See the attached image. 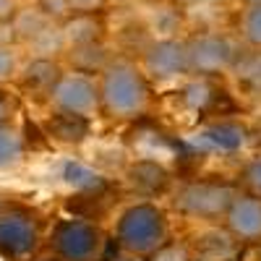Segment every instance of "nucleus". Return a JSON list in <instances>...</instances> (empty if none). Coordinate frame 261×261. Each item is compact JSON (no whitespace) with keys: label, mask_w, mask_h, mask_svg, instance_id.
I'll list each match as a JSON object with an SVG mask.
<instances>
[{"label":"nucleus","mask_w":261,"mask_h":261,"mask_svg":"<svg viewBox=\"0 0 261 261\" xmlns=\"http://www.w3.org/2000/svg\"><path fill=\"white\" fill-rule=\"evenodd\" d=\"M105 261H141V256H134V253H125V251H120L115 258H105Z\"/></svg>","instance_id":"obj_32"},{"label":"nucleus","mask_w":261,"mask_h":261,"mask_svg":"<svg viewBox=\"0 0 261 261\" xmlns=\"http://www.w3.org/2000/svg\"><path fill=\"white\" fill-rule=\"evenodd\" d=\"M235 196L238 191L227 183L191 180L178 188L172 204L183 217H191V220H199V222H217V220H225Z\"/></svg>","instance_id":"obj_4"},{"label":"nucleus","mask_w":261,"mask_h":261,"mask_svg":"<svg viewBox=\"0 0 261 261\" xmlns=\"http://www.w3.org/2000/svg\"><path fill=\"white\" fill-rule=\"evenodd\" d=\"M39 246V230L34 217L21 209L0 212V256L29 258Z\"/></svg>","instance_id":"obj_9"},{"label":"nucleus","mask_w":261,"mask_h":261,"mask_svg":"<svg viewBox=\"0 0 261 261\" xmlns=\"http://www.w3.org/2000/svg\"><path fill=\"white\" fill-rule=\"evenodd\" d=\"M141 6V27L149 39L178 37V32L183 29V6H178L175 0H151Z\"/></svg>","instance_id":"obj_11"},{"label":"nucleus","mask_w":261,"mask_h":261,"mask_svg":"<svg viewBox=\"0 0 261 261\" xmlns=\"http://www.w3.org/2000/svg\"><path fill=\"white\" fill-rule=\"evenodd\" d=\"M248 128L241 120H230V118H217L204 125H199L188 136V146L196 154H206V157H232L241 154L248 146Z\"/></svg>","instance_id":"obj_7"},{"label":"nucleus","mask_w":261,"mask_h":261,"mask_svg":"<svg viewBox=\"0 0 261 261\" xmlns=\"http://www.w3.org/2000/svg\"><path fill=\"white\" fill-rule=\"evenodd\" d=\"M139 3H151V0H139Z\"/></svg>","instance_id":"obj_36"},{"label":"nucleus","mask_w":261,"mask_h":261,"mask_svg":"<svg viewBox=\"0 0 261 261\" xmlns=\"http://www.w3.org/2000/svg\"><path fill=\"white\" fill-rule=\"evenodd\" d=\"M37 6L50 21H65L73 13L71 11V0H37Z\"/></svg>","instance_id":"obj_24"},{"label":"nucleus","mask_w":261,"mask_h":261,"mask_svg":"<svg viewBox=\"0 0 261 261\" xmlns=\"http://www.w3.org/2000/svg\"><path fill=\"white\" fill-rule=\"evenodd\" d=\"M21 63H18V50L13 42H0V84H8L18 76Z\"/></svg>","instance_id":"obj_23"},{"label":"nucleus","mask_w":261,"mask_h":261,"mask_svg":"<svg viewBox=\"0 0 261 261\" xmlns=\"http://www.w3.org/2000/svg\"><path fill=\"white\" fill-rule=\"evenodd\" d=\"M11 24H13V32H16V39L21 42H29L42 27H47L50 24V18L39 11V6H24V8H18L16 16L11 18Z\"/></svg>","instance_id":"obj_22"},{"label":"nucleus","mask_w":261,"mask_h":261,"mask_svg":"<svg viewBox=\"0 0 261 261\" xmlns=\"http://www.w3.org/2000/svg\"><path fill=\"white\" fill-rule=\"evenodd\" d=\"M37 261H63L60 256H55V258H37Z\"/></svg>","instance_id":"obj_34"},{"label":"nucleus","mask_w":261,"mask_h":261,"mask_svg":"<svg viewBox=\"0 0 261 261\" xmlns=\"http://www.w3.org/2000/svg\"><path fill=\"white\" fill-rule=\"evenodd\" d=\"M50 246L63 261H102L105 235L94 222L73 217V220H60L55 225Z\"/></svg>","instance_id":"obj_5"},{"label":"nucleus","mask_w":261,"mask_h":261,"mask_svg":"<svg viewBox=\"0 0 261 261\" xmlns=\"http://www.w3.org/2000/svg\"><path fill=\"white\" fill-rule=\"evenodd\" d=\"M6 209H8V206H6V204H3V201H0V212H6Z\"/></svg>","instance_id":"obj_35"},{"label":"nucleus","mask_w":261,"mask_h":261,"mask_svg":"<svg viewBox=\"0 0 261 261\" xmlns=\"http://www.w3.org/2000/svg\"><path fill=\"white\" fill-rule=\"evenodd\" d=\"M24 149H27V141L18 128H13L11 123L0 125V172L16 167L24 160Z\"/></svg>","instance_id":"obj_20"},{"label":"nucleus","mask_w":261,"mask_h":261,"mask_svg":"<svg viewBox=\"0 0 261 261\" xmlns=\"http://www.w3.org/2000/svg\"><path fill=\"white\" fill-rule=\"evenodd\" d=\"M29 47L32 58H55V55H65V39H63V29L60 21H50L47 27H42L29 42H24Z\"/></svg>","instance_id":"obj_18"},{"label":"nucleus","mask_w":261,"mask_h":261,"mask_svg":"<svg viewBox=\"0 0 261 261\" xmlns=\"http://www.w3.org/2000/svg\"><path fill=\"white\" fill-rule=\"evenodd\" d=\"M18 3L16 0H0V24H8V21L16 16Z\"/></svg>","instance_id":"obj_31"},{"label":"nucleus","mask_w":261,"mask_h":261,"mask_svg":"<svg viewBox=\"0 0 261 261\" xmlns=\"http://www.w3.org/2000/svg\"><path fill=\"white\" fill-rule=\"evenodd\" d=\"M183 8H214V6H225L227 0H175Z\"/></svg>","instance_id":"obj_30"},{"label":"nucleus","mask_w":261,"mask_h":261,"mask_svg":"<svg viewBox=\"0 0 261 261\" xmlns=\"http://www.w3.org/2000/svg\"><path fill=\"white\" fill-rule=\"evenodd\" d=\"M128 183L136 193H144V196H154V193H162L170 183V172L165 170V165L154 162V160H139L128 167Z\"/></svg>","instance_id":"obj_15"},{"label":"nucleus","mask_w":261,"mask_h":261,"mask_svg":"<svg viewBox=\"0 0 261 261\" xmlns=\"http://www.w3.org/2000/svg\"><path fill=\"white\" fill-rule=\"evenodd\" d=\"M60 29L65 39V50L105 39V21L99 13H71L65 21H60Z\"/></svg>","instance_id":"obj_14"},{"label":"nucleus","mask_w":261,"mask_h":261,"mask_svg":"<svg viewBox=\"0 0 261 261\" xmlns=\"http://www.w3.org/2000/svg\"><path fill=\"white\" fill-rule=\"evenodd\" d=\"M60 178L68 183V186H73L79 193H89V191H102L107 183H105V178L99 175L97 170H92L89 165H84V162H73V160H68L63 165V172H60Z\"/></svg>","instance_id":"obj_19"},{"label":"nucleus","mask_w":261,"mask_h":261,"mask_svg":"<svg viewBox=\"0 0 261 261\" xmlns=\"http://www.w3.org/2000/svg\"><path fill=\"white\" fill-rule=\"evenodd\" d=\"M16 113H18V99L8 89H3V84H0V125L11 123V118Z\"/></svg>","instance_id":"obj_27"},{"label":"nucleus","mask_w":261,"mask_h":261,"mask_svg":"<svg viewBox=\"0 0 261 261\" xmlns=\"http://www.w3.org/2000/svg\"><path fill=\"white\" fill-rule=\"evenodd\" d=\"M65 58H68L71 68L81 71V73H99L107 63L113 60L110 50H107L105 39L99 42H89V45H81V47H68L65 50Z\"/></svg>","instance_id":"obj_16"},{"label":"nucleus","mask_w":261,"mask_h":261,"mask_svg":"<svg viewBox=\"0 0 261 261\" xmlns=\"http://www.w3.org/2000/svg\"><path fill=\"white\" fill-rule=\"evenodd\" d=\"M21 136H24V141H27V146H45L47 144V130H45V125H37V123H27L24 125V130H21Z\"/></svg>","instance_id":"obj_28"},{"label":"nucleus","mask_w":261,"mask_h":261,"mask_svg":"<svg viewBox=\"0 0 261 261\" xmlns=\"http://www.w3.org/2000/svg\"><path fill=\"white\" fill-rule=\"evenodd\" d=\"M105 6H107V0H71L73 13H102Z\"/></svg>","instance_id":"obj_29"},{"label":"nucleus","mask_w":261,"mask_h":261,"mask_svg":"<svg viewBox=\"0 0 261 261\" xmlns=\"http://www.w3.org/2000/svg\"><path fill=\"white\" fill-rule=\"evenodd\" d=\"M243 183L251 193L261 196V157L258 160H251L246 167H243Z\"/></svg>","instance_id":"obj_26"},{"label":"nucleus","mask_w":261,"mask_h":261,"mask_svg":"<svg viewBox=\"0 0 261 261\" xmlns=\"http://www.w3.org/2000/svg\"><path fill=\"white\" fill-rule=\"evenodd\" d=\"M149 261H193L186 246H175V243H165L162 248H157L151 256H146Z\"/></svg>","instance_id":"obj_25"},{"label":"nucleus","mask_w":261,"mask_h":261,"mask_svg":"<svg viewBox=\"0 0 261 261\" xmlns=\"http://www.w3.org/2000/svg\"><path fill=\"white\" fill-rule=\"evenodd\" d=\"M45 130L47 139L58 141V144H81L86 141V136L92 134V118L86 115H76V113H63V110H53V115L45 120Z\"/></svg>","instance_id":"obj_13"},{"label":"nucleus","mask_w":261,"mask_h":261,"mask_svg":"<svg viewBox=\"0 0 261 261\" xmlns=\"http://www.w3.org/2000/svg\"><path fill=\"white\" fill-rule=\"evenodd\" d=\"M170 238V222L162 206L151 201H136L125 206L118 214L115 222V241L118 248L134 256H151L157 248H162Z\"/></svg>","instance_id":"obj_2"},{"label":"nucleus","mask_w":261,"mask_h":261,"mask_svg":"<svg viewBox=\"0 0 261 261\" xmlns=\"http://www.w3.org/2000/svg\"><path fill=\"white\" fill-rule=\"evenodd\" d=\"M60 76H63V68L55 58H32L18 71L21 89L34 99H50Z\"/></svg>","instance_id":"obj_12"},{"label":"nucleus","mask_w":261,"mask_h":261,"mask_svg":"<svg viewBox=\"0 0 261 261\" xmlns=\"http://www.w3.org/2000/svg\"><path fill=\"white\" fill-rule=\"evenodd\" d=\"M230 73H232V79L238 81V86H241L243 92L261 94V50L241 53Z\"/></svg>","instance_id":"obj_17"},{"label":"nucleus","mask_w":261,"mask_h":261,"mask_svg":"<svg viewBox=\"0 0 261 261\" xmlns=\"http://www.w3.org/2000/svg\"><path fill=\"white\" fill-rule=\"evenodd\" d=\"M47 102L53 105V110L76 113V115H86V118L102 113L97 79L92 73H81V71H73V68L63 71V76L58 79Z\"/></svg>","instance_id":"obj_8"},{"label":"nucleus","mask_w":261,"mask_h":261,"mask_svg":"<svg viewBox=\"0 0 261 261\" xmlns=\"http://www.w3.org/2000/svg\"><path fill=\"white\" fill-rule=\"evenodd\" d=\"M225 227L241 243L261 241V196L238 193L225 214Z\"/></svg>","instance_id":"obj_10"},{"label":"nucleus","mask_w":261,"mask_h":261,"mask_svg":"<svg viewBox=\"0 0 261 261\" xmlns=\"http://www.w3.org/2000/svg\"><path fill=\"white\" fill-rule=\"evenodd\" d=\"M238 42L248 50H261V3L258 6H243L238 13Z\"/></svg>","instance_id":"obj_21"},{"label":"nucleus","mask_w":261,"mask_h":261,"mask_svg":"<svg viewBox=\"0 0 261 261\" xmlns=\"http://www.w3.org/2000/svg\"><path fill=\"white\" fill-rule=\"evenodd\" d=\"M99 105L107 118L136 120L151 105V81L130 58H113L97 73Z\"/></svg>","instance_id":"obj_1"},{"label":"nucleus","mask_w":261,"mask_h":261,"mask_svg":"<svg viewBox=\"0 0 261 261\" xmlns=\"http://www.w3.org/2000/svg\"><path fill=\"white\" fill-rule=\"evenodd\" d=\"M241 3H243V6H258L261 0H241Z\"/></svg>","instance_id":"obj_33"},{"label":"nucleus","mask_w":261,"mask_h":261,"mask_svg":"<svg viewBox=\"0 0 261 261\" xmlns=\"http://www.w3.org/2000/svg\"><path fill=\"white\" fill-rule=\"evenodd\" d=\"M186 45H188V76H199V79L230 73L238 55H241L238 42L220 29L191 34L186 37Z\"/></svg>","instance_id":"obj_3"},{"label":"nucleus","mask_w":261,"mask_h":261,"mask_svg":"<svg viewBox=\"0 0 261 261\" xmlns=\"http://www.w3.org/2000/svg\"><path fill=\"white\" fill-rule=\"evenodd\" d=\"M141 71L151 84H170L188 76V45L186 37L149 39L141 47Z\"/></svg>","instance_id":"obj_6"}]
</instances>
